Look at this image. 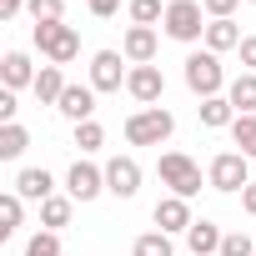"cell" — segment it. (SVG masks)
Wrapping results in <instances>:
<instances>
[{"instance_id": "obj_36", "label": "cell", "mask_w": 256, "mask_h": 256, "mask_svg": "<svg viewBox=\"0 0 256 256\" xmlns=\"http://www.w3.org/2000/svg\"><path fill=\"white\" fill-rule=\"evenodd\" d=\"M241 211H246V216H256V181L241 191Z\"/></svg>"}, {"instance_id": "obj_8", "label": "cell", "mask_w": 256, "mask_h": 256, "mask_svg": "<svg viewBox=\"0 0 256 256\" xmlns=\"http://www.w3.org/2000/svg\"><path fill=\"white\" fill-rule=\"evenodd\" d=\"M106 191H110L116 201H131V196L141 191V166H136L131 156H116V161L106 166Z\"/></svg>"}, {"instance_id": "obj_19", "label": "cell", "mask_w": 256, "mask_h": 256, "mask_svg": "<svg viewBox=\"0 0 256 256\" xmlns=\"http://www.w3.org/2000/svg\"><path fill=\"white\" fill-rule=\"evenodd\" d=\"M66 76H60V66H40V76H36V96H40V106H60V96H66Z\"/></svg>"}, {"instance_id": "obj_33", "label": "cell", "mask_w": 256, "mask_h": 256, "mask_svg": "<svg viewBox=\"0 0 256 256\" xmlns=\"http://www.w3.org/2000/svg\"><path fill=\"white\" fill-rule=\"evenodd\" d=\"M241 66L256 76V36H246V40H241Z\"/></svg>"}, {"instance_id": "obj_15", "label": "cell", "mask_w": 256, "mask_h": 256, "mask_svg": "<svg viewBox=\"0 0 256 256\" xmlns=\"http://www.w3.org/2000/svg\"><path fill=\"white\" fill-rule=\"evenodd\" d=\"M0 76H6V90H20V86H36L40 70H30V56L26 50H10L6 60H0Z\"/></svg>"}, {"instance_id": "obj_18", "label": "cell", "mask_w": 256, "mask_h": 256, "mask_svg": "<svg viewBox=\"0 0 256 256\" xmlns=\"http://www.w3.org/2000/svg\"><path fill=\"white\" fill-rule=\"evenodd\" d=\"M206 50H211V56H221V50H241V30H236V20H211V26H206Z\"/></svg>"}, {"instance_id": "obj_27", "label": "cell", "mask_w": 256, "mask_h": 256, "mask_svg": "<svg viewBox=\"0 0 256 256\" xmlns=\"http://www.w3.org/2000/svg\"><path fill=\"white\" fill-rule=\"evenodd\" d=\"M76 146H80V151H100V146H106L100 120H80V126H76Z\"/></svg>"}, {"instance_id": "obj_28", "label": "cell", "mask_w": 256, "mask_h": 256, "mask_svg": "<svg viewBox=\"0 0 256 256\" xmlns=\"http://www.w3.org/2000/svg\"><path fill=\"white\" fill-rule=\"evenodd\" d=\"M26 256H60V236H56V231L30 236V241H26Z\"/></svg>"}, {"instance_id": "obj_4", "label": "cell", "mask_w": 256, "mask_h": 256, "mask_svg": "<svg viewBox=\"0 0 256 256\" xmlns=\"http://www.w3.org/2000/svg\"><path fill=\"white\" fill-rule=\"evenodd\" d=\"M156 171H161V181L171 186V196H181V201H191V196L201 191V166H196L186 151H166Z\"/></svg>"}, {"instance_id": "obj_29", "label": "cell", "mask_w": 256, "mask_h": 256, "mask_svg": "<svg viewBox=\"0 0 256 256\" xmlns=\"http://www.w3.org/2000/svg\"><path fill=\"white\" fill-rule=\"evenodd\" d=\"M26 10L36 16V26H46V20H60L66 16V0H30Z\"/></svg>"}, {"instance_id": "obj_5", "label": "cell", "mask_w": 256, "mask_h": 256, "mask_svg": "<svg viewBox=\"0 0 256 256\" xmlns=\"http://www.w3.org/2000/svg\"><path fill=\"white\" fill-rule=\"evenodd\" d=\"M186 86H191V90H196L201 100L221 96V86H226L221 56H211V50H196V56H186Z\"/></svg>"}, {"instance_id": "obj_10", "label": "cell", "mask_w": 256, "mask_h": 256, "mask_svg": "<svg viewBox=\"0 0 256 256\" xmlns=\"http://www.w3.org/2000/svg\"><path fill=\"white\" fill-rule=\"evenodd\" d=\"M66 191H70V201H96L106 191V171H96L90 161H76L66 176Z\"/></svg>"}, {"instance_id": "obj_12", "label": "cell", "mask_w": 256, "mask_h": 256, "mask_svg": "<svg viewBox=\"0 0 256 256\" xmlns=\"http://www.w3.org/2000/svg\"><path fill=\"white\" fill-rule=\"evenodd\" d=\"M120 56L131 60V66H151L156 60V30L151 26H131L126 40H120Z\"/></svg>"}, {"instance_id": "obj_23", "label": "cell", "mask_w": 256, "mask_h": 256, "mask_svg": "<svg viewBox=\"0 0 256 256\" xmlns=\"http://www.w3.org/2000/svg\"><path fill=\"white\" fill-rule=\"evenodd\" d=\"M40 226H46V231L70 226V196H50V201H40Z\"/></svg>"}, {"instance_id": "obj_9", "label": "cell", "mask_w": 256, "mask_h": 256, "mask_svg": "<svg viewBox=\"0 0 256 256\" xmlns=\"http://www.w3.org/2000/svg\"><path fill=\"white\" fill-rule=\"evenodd\" d=\"M126 90H131L141 106H156V100L166 96V76H161V66H131V76H126Z\"/></svg>"}, {"instance_id": "obj_16", "label": "cell", "mask_w": 256, "mask_h": 256, "mask_svg": "<svg viewBox=\"0 0 256 256\" xmlns=\"http://www.w3.org/2000/svg\"><path fill=\"white\" fill-rule=\"evenodd\" d=\"M186 241H191V256H221V226L216 221H196L191 231H186Z\"/></svg>"}, {"instance_id": "obj_17", "label": "cell", "mask_w": 256, "mask_h": 256, "mask_svg": "<svg viewBox=\"0 0 256 256\" xmlns=\"http://www.w3.org/2000/svg\"><path fill=\"white\" fill-rule=\"evenodd\" d=\"M226 100L236 106V116H256V76H251V70H241V76L226 86Z\"/></svg>"}, {"instance_id": "obj_32", "label": "cell", "mask_w": 256, "mask_h": 256, "mask_svg": "<svg viewBox=\"0 0 256 256\" xmlns=\"http://www.w3.org/2000/svg\"><path fill=\"white\" fill-rule=\"evenodd\" d=\"M16 110H20V106H16V90H0V126H10Z\"/></svg>"}, {"instance_id": "obj_26", "label": "cell", "mask_w": 256, "mask_h": 256, "mask_svg": "<svg viewBox=\"0 0 256 256\" xmlns=\"http://www.w3.org/2000/svg\"><path fill=\"white\" fill-rule=\"evenodd\" d=\"M131 20L136 26H156V20H166V6L161 0H131Z\"/></svg>"}, {"instance_id": "obj_3", "label": "cell", "mask_w": 256, "mask_h": 256, "mask_svg": "<svg viewBox=\"0 0 256 256\" xmlns=\"http://www.w3.org/2000/svg\"><path fill=\"white\" fill-rule=\"evenodd\" d=\"M161 26H166L171 40H186V46H191V40H206V26H211V20H206V10H201V0H171Z\"/></svg>"}, {"instance_id": "obj_2", "label": "cell", "mask_w": 256, "mask_h": 256, "mask_svg": "<svg viewBox=\"0 0 256 256\" xmlns=\"http://www.w3.org/2000/svg\"><path fill=\"white\" fill-rule=\"evenodd\" d=\"M36 46H40V56H46L50 66H70V60L80 56V36H76V26H66V20L36 26Z\"/></svg>"}, {"instance_id": "obj_34", "label": "cell", "mask_w": 256, "mask_h": 256, "mask_svg": "<svg viewBox=\"0 0 256 256\" xmlns=\"http://www.w3.org/2000/svg\"><path fill=\"white\" fill-rule=\"evenodd\" d=\"M86 6H90V16H100V20H110V16H116V6H120V0H86Z\"/></svg>"}, {"instance_id": "obj_11", "label": "cell", "mask_w": 256, "mask_h": 256, "mask_svg": "<svg viewBox=\"0 0 256 256\" xmlns=\"http://www.w3.org/2000/svg\"><path fill=\"white\" fill-rule=\"evenodd\" d=\"M151 221H156L166 236H171V231H191V226H196V216H191V206H186L181 196H161V201H156V211H151Z\"/></svg>"}, {"instance_id": "obj_7", "label": "cell", "mask_w": 256, "mask_h": 256, "mask_svg": "<svg viewBox=\"0 0 256 256\" xmlns=\"http://www.w3.org/2000/svg\"><path fill=\"white\" fill-rule=\"evenodd\" d=\"M126 76H131V70H126V56L120 50H96L90 56V86L96 90H120Z\"/></svg>"}, {"instance_id": "obj_22", "label": "cell", "mask_w": 256, "mask_h": 256, "mask_svg": "<svg viewBox=\"0 0 256 256\" xmlns=\"http://www.w3.org/2000/svg\"><path fill=\"white\" fill-rule=\"evenodd\" d=\"M26 146H30V131H26V126H16V120L0 126V161H16Z\"/></svg>"}, {"instance_id": "obj_35", "label": "cell", "mask_w": 256, "mask_h": 256, "mask_svg": "<svg viewBox=\"0 0 256 256\" xmlns=\"http://www.w3.org/2000/svg\"><path fill=\"white\" fill-rule=\"evenodd\" d=\"M26 6H30V0H0V20H16Z\"/></svg>"}, {"instance_id": "obj_25", "label": "cell", "mask_w": 256, "mask_h": 256, "mask_svg": "<svg viewBox=\"0 0 256 256\" xmlns=\"http://www.w3.org/2000/svg\"><path fill=\"white\" fill-rule=\"evenodd\" d=\"M16 226H20V196L6 191V196H0V236H10Z\"/></svg>"}, {"instance_id": "obj_14", "label": "cell", "mask_w": 256, "mask_h": 256, "mask_svg": "<svg viewBox=\"0 0 256 256\" xmlns=\"http://www.w3.org/2000/svg\"><path fill=\"white\" fill-rule=\"evenodd\" d=\"M16 196H20V201H50V196H56L50 171H46V166H26V171L16 176Z\"/></svg>"}, {"instance_id": "obj_1", "label": "cell", "mask_w": 256, "mask_h": 256, "mask_svg": "<svg viewBox=\"0 0 256 256\" xmlns=\"http://www.w3.org/2000/svg\"><path fill=\"white\" fill-rule=\"evenodd\" d=\"M171 131H176V116L166 106H146L126 120V141L131 146H161V141H171Z\"/></svg>"}, {"instance_id": "obj_24", "label": "cell", "mask_w": 256, "mask_h": 256, "mask_svg": "<svg viewBox=\"0 0 256 256\" xmlns=\"http://www.w3.org/2000/svg\"><path fill=\"white\" fill-rule=\"evenodd\" d=\"M131 256H176V246H171L166 231H146V236H136V251Z\"/></svg>"}, {"instance_id": "obj_20", "label": "cell", "mask_w": 256, "mask_h": 256, "mask_svg": "<svg viewBox=\"0 0 256 256\" xmlns=\"http://www.w3.org/2000/svg\"><path fill=\"white\" fill-rule=\"evenodd\" d=\"M231 120H236V106H231L226 96H211V100H201V126L221 131V126H231Z\"/></svg>"}, {"instance_id": "obj_6", "label": "cell", "mask_w": 256, "mask_h": 256, "mask_svg": "<svg viewBox=\"0 0 256 256\" xmlns=\"http://www.w3.org/2000/svg\"><path fill=\"white\" fill-rule=\"evenodd\" d=\"M251 161L241 156V151H221L216 161H211V171H206V181L216 186V191H246L251 186V171H246Z\"/></svg>"}, {"instance_id": "obj_31", "label": "cell", "mask_w": 256, "mask_h": 256, "mask_svg": "<svg viewBox=\"0 0 256 256\" xmlns=\"http://www.w3.org/2000/svg\"><path fill=\"white\" fill-rule=\"evenodd\" d=\"M241 6V0H201V10L211 16V20H231V10Z\"/></svg>"}, {"instance_id": "obj_30", "label": "cell", "mask_w": 256, "mask_h": 256, "mask_svg": "<svg viewBox=\"0 0 256 256\" xmlns=\"http://www.w3.org/2000/svg\"><path fill=\"white\" fill-rule=\"evenodd\" d=\"M221 256H256V241H251L246 231H231V236L221 241Z\"/></svg>"}, {"instance_id": "obj_13", "label": "cell", "mask_w": 256, "mask_h": 256, "mask_svg": "<svg viewBox=\"0 0 256 256\" xmlns=\"http://www.w3.org/2000/svg\"><path fill=\"white\" fill-rule=\"evenodd\" d=\"M66 120H90L96 116V86H66V96H60V106H56Z\"/></svg>"}, {"instance_id": "obj_37", "label": "cell", "mask_w": 256, "mask_h": 256, "mask_svg": "<svg viewBox=\"0 0 256 256\" xmlns=\"http://www.w3.org/2000/svg\"><path fill=\"white\" fill-rule=\"evenodd\" d=\"M251 6H256V0H251Z\"/></svg>"}, {"instance_id": "obj_21", "label": "cell", "mask_w": 256, "mask_h": 256, "mask_svg": "<svg viewBox=\"0 0 256 256\" xmlns=\"http://www.w3.org/2000/svg\"><path fill=\"white\" fill-rule=\"evenodd\" d=\"M231 141H236V151L246 161H256V116H236L231 120Z\"/></svg>"}]
</instances>
